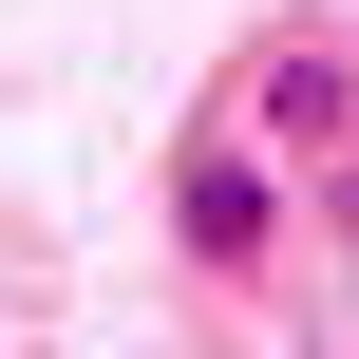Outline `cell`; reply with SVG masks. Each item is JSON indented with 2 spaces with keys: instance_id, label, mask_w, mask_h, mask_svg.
Here are the masks:
<instances>
[{
  "instance_id": "2",
  "label": "cell",
  "mask_w": 359,
  "mask_h": 359,
  "mask_svg": "<svg viewBox=\"0 0 359 359\" xmlns=\"http://www.w3.org/2000/svg\"><path fill=\"white\" fill-rule=\"evenodd\" d=\"M265 133H284V151H341V133H359V76L284 57V76H265Z\"/></svg>"
},
{
  "instance_id": "1",
  "label": "cell",
  "mask_w": 359,
  "mask_h": 359,
  "mask_svg": "<svg viewBox=\"0 0 359 359\" xmlns=\"http://www.w3.org/2000/svg\"><path fill=\"white\" fill-rule=\"evenodd\" d=\"M265 227H284L265 170H246V151H189V246H208V265H265Z\"/></svg>"
}]
</instances>
